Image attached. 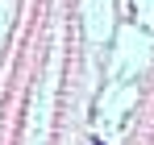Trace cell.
Wrapping results in <instances>:
<instances>
[{
  "mask_svg": "<svg viewBox=\"0 0 154 145\" xmlns=\"http://www.w3.org/2000/svg\"><path fill=\"white\" fill-rule=\"evenodd\" d=\"M92 145H104V141H92Z\"/></svg>",
  "mask_w": 154,
  "mask_h": 145,
  "instance_id": "cell-1",
  "label": "cell"
}]
</instances>
